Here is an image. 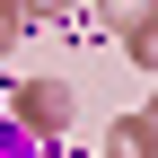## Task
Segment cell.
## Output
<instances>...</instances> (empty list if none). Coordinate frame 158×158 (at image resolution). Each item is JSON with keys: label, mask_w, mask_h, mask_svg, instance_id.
I'll use <instances>...</instances> for the list:
<instances>
[{"label": "cell", "mask_w": 158, "mask_h": 158, "mask_svg": "<svg viewBox=\"0 0 158 158\" xmlns=\"http://www.w3.org/2000/svg\"><path fill=\"white\" fill-rule=\"evenodd\" d=\"M0 158H35V132H27V123H9V114H0Z\"/></svg>", "instance_id": "1"}]
</instances>
